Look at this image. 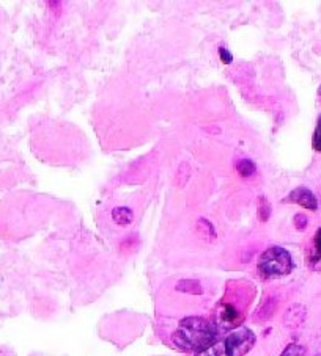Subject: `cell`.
Here are the masks:
<instances>
[{"label":"cell","instance_id":"cell-12","mask_svg":"<svg viewBox=\"0 0 321 356\" xmlns=\"http://www.w3.org/2000/svg\"><path fill=\"white\" fill-rule=\"evenodd\" d=\"M318 96H320V99H321V87L318 88Z\"/></svg>","mask_w":321,"mask_h":356},{"label":"cell","instance_id":"cell-8","mask_svg":"<svg viewBox=\"0 0 321 356\" xmlns=\"http://www.w3.org/2000/svg\"><path fill=\"white\" fill-rule=\"evenodd\" d=\"M313 149L315 151L321 153V115L318 116V121H317V127H315V132H313Z\"/></svg>","mask_w":321,"mask_h":356},{"label":"cell","instance_id":"cell-6","mask_svg":"<svg viewBox=\"0 0 321 356\" xmlns=\"http://www.w3.org/2000/svg\"><path fill=\"white\" fill-rule=\"evenodd\" d=\"M112 219L117 225H130L132 221V210L128 208H117L112 212Z\"/></svg>","mask_w":321,"mask_h":356},{"label":"cell","instance_id":"cell-10","mask_svg":"<svg viewBox=\"0 0 321 356\" xmlns=\"http://www.w3.org/2000/svg\"><path fill=\"white\" fill-rule=\"evenodd\" d=\"M313 248H315V256L321 260V227L313 237Z\"/></svg>","mask_w":321,"mask_h":356},{"label":"cell","instance_id":"cell-1","mask_svg":"<svg viewBox=\"0 0 321 356\" xmlns=\"http://www.w3.org/2000/svg\"><path fill=\"white\" fill-rule=\"evenodd\" d=\"M218 331V326L213 322L203 319V317L192 315L180 322L172 339L183 352L200 353L216 342Z\"/></svg>","mask_w":321,"mask_h":356},{"label":"cell","instance_id":"cell-7","mask_svg":"<svg viewBox=\"0 0 321 356\" xmlns=\"http://www.w3.org/2000/svg\"><path fill=\"white\" fill-rule=\"evenodd\" d=\"M236 168H238V171H240V175L245 177H249L256 173V165H253V162H251L249 159L240 160V164H238Z\"/></svg>","mask_w":321,"mask_h":356},{"label":"cell","instance_id":"cell-3","mask_svg":"<svg viewBox=\"0 0 321 356\" xmlns=\"http://www.w3.org/2000/svg\"><path fill=\"white\" fill-rule=\"evenodd\" d=\"M258 271L265 278H279L293 270L291 254L282 247H271L258 259Z\"/></svg>","mask_w":321,"mask_h":356},{"label":"cell","instance_id":"cell-11","mask_svg":"<svg viewBox=\"0 0 321 356\" xmlns=\"http://www.w3.org/2000/svg\"><path fill=\"white\" fill-rule=\"evenodd\" d=\"M219 57H220V61H222V63H225V65L231 63V60H234V55L227 51L225 47H219Z\"/></svg>","mask_w":321,"mask_h":356},{"label":"cell","instance_id":"cell-2","mask_svg":"<svg viewBox=\"0 0 321 356\" xmlns=\"http://www.w3.org/2000/svg\"><path fill=\"white\" fill-rule=\"evenodd\" d=\"M256 335L249 328L241 326L196 356H245L256 346Z\"/></svg>","mask_w":321,"mask_h":356},{"label":"cell","instance_id":"cell-5","mask_svg":"<svg viewBox=\"0 0 321 356\" xmlns=\"http://www.w3.org/2000/svg\"><path fill=\"white\" fill-rule=\"evenodd\" d=\"M241 320V314L238 313V309L234 308L231 304H224L222 309L219 313V322L224 328H234Z\"/></svg>","mask_w":321,"mask_h":356},{"label":"cell","instance_id":"cell-4","mask_svg":"<svg viewBox=\"0 0 321 356\" xmlns=\"http://www.w3.org/2000/svg\"><path fill=\"white\" fill-rule=\"evenodd\" d=\"M285 201L300 204V205H302V208H306L309 210H317V208H318L317 198H315V194L306 187L295 188V190L289 194V198H287Z\"/></svg>","mask_w":321,"mask_h":356},{"label":"cell","instance_id":"cell-9","mask_svg":"<svg viewBox=\"0 0 321 356\" xmlns=\"http://www.w3.org/2000/svg\"><path fill=\"white\" fill-rule=\"evenodd\" d=\"M304 353V348L301 346H296V344H290L280 356H301Z\"/></svg>","mask_w":321,"mask_h":356}]
</instances>
